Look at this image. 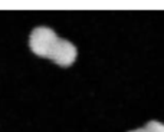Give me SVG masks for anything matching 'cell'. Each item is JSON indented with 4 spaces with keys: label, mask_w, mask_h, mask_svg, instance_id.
Returning <instances> with one entry per match:
<instances>
[{
    "label": "cell",
    "mask_w": 164,
    "mask_h": 132,
    "mask_svg": "<svg viewBox=\"0 0 164 132\" xmlns=\"http://www.w3.org/2000/svg\"><path fill=\"white\" fill-rule=\"evenodd\" d=\"M56 40H58L56 33L49 27L42 26V27H36L32 32L29 45H30V49L36 55H39L42 58H48L53 45L56 43Z\"/></svg>",
    "instance_id": "obj_1"
},
{
    "label": "cell",
    "mask_w": 164,
    "mask_h": 132,
    "mask_svg": "<svg viewBox=\"0 0 164 132\" xmlns=\"http://www.w3.org/2000/svg\"><path fill=\"white\" fill-rule=\"evenodd\" d=\"M76 48L73 43L65 39H58L49 53V59L61 66H69L76 60Z\"/></svg>",
    "instance_id": "obj_2"
},
{
    "label": "cell",
    "mask_w": 164,
    "mask_h": 132,
    "mask_svg": "<svg viewBox=\"0 0 164 132\" xmlns=\"http://www.w3.org/2000/svg\"><path fill=\"white\" fill-rule=\"evenodd\" d=\"M143 129L144 132H164V124L158 121H150Z\"/></svg>",
    "instance_id": "obj_3"
},
{
    "label": "cell",
    "mask_w": 164,
    "mask_h": 132,
    "mask_svg": "<svg viewBox=\"0 0 164 132\" xmlns=\"http://www.w3.org/2000/svg\"><path fill=\"white\" fill-rule=\"evenodd\" d=\"M130 132H144V129L140 128V129H134V131H130Z\"/></svg>",
    "instance_id": "obj_4"
}]
</instances>
